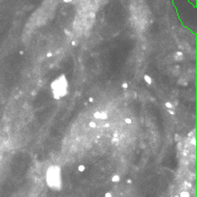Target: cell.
I'll return each mask as SVG.
<instances>
[{
	"label": "cell",
	"instance_id": "277c9868",
	"mask_svg": "<svg viewBox=\"0 0 197 197\" xmlns=\"http://www.w3.org/2000/svg\"><path fill=\"white\" fill-rule=\"evenodd\" d=\"M183 58H184V54H183V52H181V51H176L174 54V59H175V60L181 61Z\"/></svg>",
	"mask_w": 197,
	"mask_h": 197
},
{
	"label": "cell",
	"instance_id": "9c48e42d",
	"mask_svg": "<svg viewBox=\"0 0 197 197\" xmlns=\"http://www.w3.org/2000/svg\"><path fill=\"white\" fill-rule=\"evenodd\" d=\"M144 79H145V81H147L148 84H151V83H152V79H151V77H149L148 75H145V77H144Z\"/></svg>",
	"mask_w": 197,
	"mask_h": 197
},
{
	"label": "cell",
	"instance_id": "3957f363",
	"mask_svg": "<svg viewBox=\"0 0 197 197\" xmlns=\"http://www.w3.org/2000/svg\"><path fill=\"white\" fill-rule=\"evenodd\" d=\"M95 117L99 119H105L107 118V114L105 111H98L95 114Z\"/></svg>",
	"mask_w": 197,
	"mask_h": 197
},
{
	"label": "cell",
	"instance_id": "30bf717a",
	"mask_svg": "<svg viewBox=\"0 0 197 197\" xmlns=\"http://www.w3.org/2000/svg\"><path fill=\"white\" fill-rule=\"evenodd\" d=\"M166 105H167V107H168V109H174V105H172V103H167Z\"/></svg>",
	"mask_w": 197,
	"mask_h": 197
},
{
	"label": "cell",
	"instance_id": "8fae6325",
	"mask_svg": "<svg viewBox=\"0 0 197 197\" xmlns=\"http://www.w3.org/2000/svg\"><path fill=\"white\" fill-rule=\"evenodd\" d=\"M90 126L91 127H97V124H96L95 121H91L90 122Z\"/></svg>",
	"mask_w": 197,
	"mask_h": 197
},
{
	"label": "cell",
	"instance_id": "5bb4252c",
	"mask_svg": "<svg viewBox=\"0 0 197 197\" xmlns=\"http://www.w3.org/2000/svg\"><path fill=\"white\" fill-rule=\"evenodd\" d=\"M125 122H126V123H128V124H129V123H131V119H130V118H126V119H125Z\"/></svg>",
	"mask_w": 197,
	"mask_h": 197
},
{
	"label": "cell",
	"instance_id": "8992f818",
	"mask_svg": "<svg viewBox=\"0 0 197 197\" xmlns=\"http://www.w3.org/2000/svg\"><path fill=\"white\" fill-rule=\"evenodd\" d=\"M179 72H181V67H179V65H175L172 68V73L174 74V76H179Z\"/></svg>",
	"mask_w": 197,
	"mask_h": 197
},
{
	"label": "cell",
	"instance_id": "7a4b0ae2",
	"mask_svg": "<svg viewBox=\"0 0 197 197\" xmlns=\"http://www.w3.org/2000/svg\"><path fill=\"white\" fill-rule=\"evenodd\" d=\"M51 89L52 94H53L55 99H59L65 96L67 90V81L65 76L62 75L59 78H57L55 81H53V83L51 84Z\"/></svg>",
	"mask_w": 197,
	"mask_h": 197
},
{
	"label": "cell",
	"instance_id": "4fadbf2b",
	"mask_svg": "<svg viewBox=\"0 0 197 197\" xmlns=\"http://www.w3.org/2000/svg\"><path fill=\"white\" fill-rule=\"evenodd\" d=\"M85 170V167H84V166H80V167H79V170L82 172V170Z\"/></svg>",
	"mask_w": 197,
	"mask_h": 197
},
{
	"label": "cell",
	"instance_id": "52a82bcc",
	"mask_svg": "<svg viewBox=\"0 0 197 197\" xmlns=\"http://www.w3.org/2000/svg\"><path fill=\"white\" fill-rule=\"evenodd\" d=\"M179 83L181 84V85H182V86L187 85V77H186V79H185V77H182V78H181L179 80Z\"/></svg>",
	"mask_w": 197,
	"mask_h": 197
},
{
	"label": "cell",
	"instance_id": "7c38bea8",
	"mask_svg": "<svg viewBox=\"0 0 197 197\" xmlns=\"http://www.w3.org/2000/svg\"><path fill=\"white\" fill-rule=\"evenodd\" d=\"M114 181H119V176H117V175H115V176H114Z\"/></svg>",
	"mask_w": 197,
	"mask_h": 197
},
{
	"label": "cell",
	"instance_id": "9a60e30c",
	"mask_svg": "<svg viewBox=\"0 0 197 197\" xmlns=\"http://www.w3.org/2000/svg\"><path fill=\"white\" fill-rule=\"evenodd\" d=\"M65 1H70V0H65Z\"/></svg>",
	"mask_w": 197,
	"mask_h": 197
},
{
	"label": "cell",
	"instance_id": "6da1fadb",
	"mask_svg": "<svg viewBox=\"0 0 197 197\" xmlns=\"http://www.w3.org/2000/svg\"><path fill=\"white\" fill-rule=\"evenodd\" d=\"M47 181L50 187L58 188L61 185L60 179V169L57 166H51L47 170Z\"/></svg>",
	"mask_w": 197,
	"mask_h": 197
},
{
	"label": "cell",
	"instance_id": "5b68a950",
	"mask_svg": "<svg viewBox=\"0 0 197 197\" xmlns=\"http://www.w3.org/2000/svg\"><path fill=\"white\" fill-rule=\"evenodd\" d=\"M125 97L127 99H132V100H134V99L137 98V94H136V92H134V91H127L125 93Z\"/></svg>",
	"mask_w": 197,
	"mask_h": 197
},
{
	"label": "cell",
	"instance_id": "ba28073f",
	"mask_svg": "<svg viewBox=\"0 0 197 197\" xmlns=\"http://www.w3.org/2000/svg\"><path fill=\"white\" fill-rule=\"evenodd\" d=\"M181 197H189V192L188 191H182L181 193Z\"/></svg>",
	"mask_w": 197,
	"mask_h": 197
}]
</instances>
